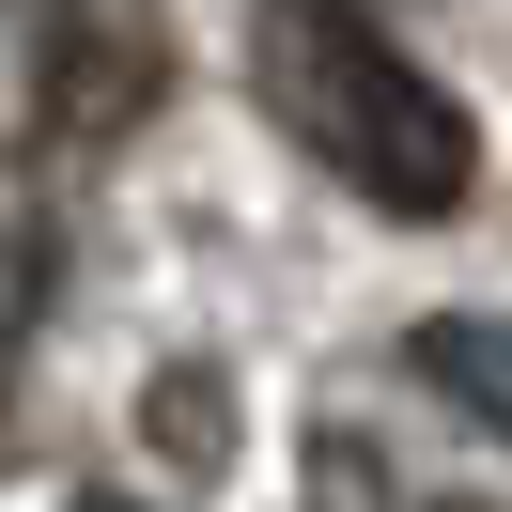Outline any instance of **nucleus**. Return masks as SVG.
<instances>
[{"label":"nucleus","instance_id":"nucleus-1","mask_svg":"<svg viewBox=\"0 0 512 512\" xmlns=\"http://www.w3.org/2000/svg\"><path fill=\"white\" fill-rule=\"evenodd\" d=\"M249 94L280 109V140L311 171H342L388 218H450L481 187V125L342 0H249Z\"/></svg>","mask_w":512,"mask_h":512},{"label":"nucleus","instance_id":"nucleus-2","mask_svg":"<svg viewBox=\"0 0 512 512\" xmlns=\"http://www.w3.org/2000/svg\"><path fill=\"white\" fill-rule=\"evenodd\" d=\"M404 373L435 388L450 419H481V435L512 450V326H497V311H435V326L404 342Z\"/></svg>","mask_w":512,"mask_h":512},{"label":"nucleus","instance_id":"nucleus-3","mask_svg":"<svg viewBox=\"0 0 512 512\" xmlns=\"http://www.w3.org/2000/svg\"><path fill=\"white\" fill-rule=\"evenodd\" d=\"M140 94H156V32H109L94 16V32L63 47V78H47V140H94L109 109H140Z\"/></svg>","mask_w":512,"mask_h":512},{"label":"nucleus","instance_id":"nucleus-4","mask_svg":"<svg viewBox=\"0 0 512 512\" xmlns=\"http://www.w3.org/2000/svg\"><path fill=\"white\" fill-rule=\"evenodd\" d=\"M140 419H156V450H171V466H218V450H233L218 373H156V404H140Z\"/></svg>","mask_w":512,"mask_h":512},{"label":"nucleus","instance_id":"nucleus-5","mask_svg":"<svg viewBox=\"0 0 512 512\" xmlns=\"http://www.w3.org/2000/svg\"><path fill=\"white\" fill-rule=\"evenodd\" d=\"M419 512H512V497H419Z\"/></svg>","mask_w":512,"mask_h":512},{"label":"nucleus","instance_id":"nucleus-6","mask_svg":"<svg viewBox=\"0 0 512 512\" xmlns=\"http://www.w3.org/2000/svg\"><path fill=\"white\" fill-rule=\"evenodd\" d=\"M78 512H125V497H78Z\"/></svg>","mask_w":512,"mask_h":512}]
</instances>
